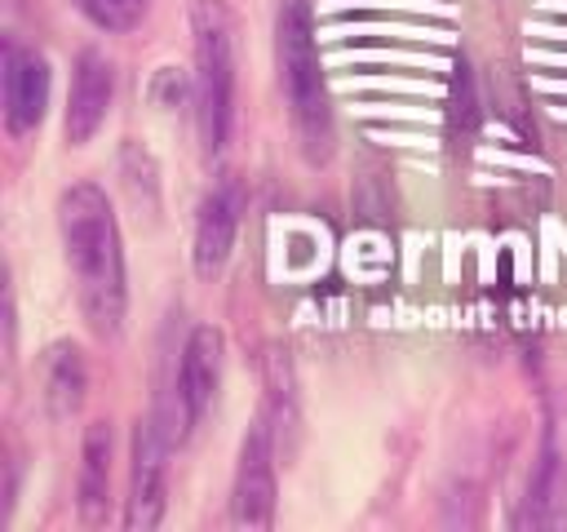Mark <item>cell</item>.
Here are the masks:
<instances>
[{
	"label": "cell",
	"instance_id": "cell-1",
	"mask_svg": "<svg viewBox=\"0 0 567 532\" xmlns=\"http://www.w3.org/2000/svg\"><path fill=\"white\" fill-rule=\"evenodd\" d=\"M58 235L84 324L97 337H120L128 315V270L120 222L106 191L93 182L66 186L58 195Z\"/></svg>",
	"mask_w": 567,
	"mask_h": 532
},
{
	"label": "cell",
	"instance_id": "cell-2",
	"mask_svg": "<svg viewBox=\"0 0 567 532\" xmlns=\"http://www.w3.org/2000/svg\"><path fill=\"white\" fill-rule=\"evenodd\" d=\"M275 62H279V89L288 102V120L297 133V146L310 164H323L332 155V98L315 44V13L310 0H279L275 13Z\"/></svg>",
	"mask_w": 567,
	"mask_h": 532
},
{
	"label": "cell",
	"instance_id": "cell-3",
	"mask_svg": "<svg viewBox=\"0 0 567 532\" xmlns=\"http://www.w3.org/2000/svg\"><path fill=\"white\" fill-rule=\"evenodd\" d=\"M195 124L204 155H221L235 129V13L226 0H190Z\"/></svg>",
	"mask_w": 567,
	"mask_h": 532
},
{
	"label": "cell",
	"instance_id": "cell-4",
	"mask_svg": "<svg viewBox=\"0 0 567 532\" xmlns=\"http://www.w3.org/2000/svg\"><path fill=\"white\" fill-rule=\"evenodd\" d=\"M173 443H182L177 421L164 417L159 408L137 421L133 448H128V497H124V528L128 532H151L164 519L168 505V457Z\"/></svg>",
	"mask_w": 567,
	"mask_h": 532
},
{
	"label": "cell",
	"instance_id": "cell-5",
	"mask_svg": "<svg viewBox=\"0 0 567 532\" xmlns=\"http://www.w3.org/2000/svg\"><path fill=\"white\" fill-rule=\"evenodd\" d=\"M275 457H279L275 426H270V417L261 412V417L248 426L244 443H239V466H235V483H230V523H235V528L261 532V528L275 523V497H279Z\"/></svg>",
	"mask_w": 567,
	"mask_h": 532
},
{
	"label": "cell",
	"instance_id": "cell-6",
	"mask_svg": "<svg viewBox=\"0 0 567 532\" xmlns=\"http://www.w3.org/2000/svg\"><path fill=\"white\" fill-rule=\"evenodd\" d=\"M221 364H226V337L213 324H195L182 341L177 355V381H173V412L182 426V439L204 421V412L217 399L221 386Z\"/></svg>",
	"mask_w": 567,
	"mask_h": 532
},
{
	"label": "cell",
	"instance_id": "cell-7",
	"mask_svg": "<svg viewBox=\"0 0 567 532\" xmlns=\"http://www.w3.org/2000/svg\"><path fill=\"white\" fill-rule=\"evenodd\" d=\"M49 89H53V75H49L44 53H35V49H27L18 40H4V58H0V106H4L9 137H27V133H35L44 124Z\"/></svg>",
	"mask_w": 567,
	"mask_h": 532
},
{
	"label": "cell",
	"instance_id": "cell-8",
	"mask_svg": "<svg viewBox=\"0 0 567 532\" xmlns=\"http://www.w3.org/2000/svg\"><path fill=\"white\" fill-rule=\"evenodd\" d=\"M239 213H244V191L235 177H217L199 208H195V239H190V262L199 279L221 275V266L230 262L235 235H239Z\"/></svg>",
	"mask_w": 567,
	"mask_h": 532
},
{
	"label": "cell",
	"instance_id": "cell-9",
	"mask_svg": "<svg viewBox=\"0 0 567 532\" xmlns=\"http://www.w3.org/2000/svg\"><path fill=\"white\" fill-rule=\"evenodd\" d=\"M115 102V66L102 49H80L75 71H71V93H66V120L62 133L71 146H84L97 137Z\"/></svg>",
	"mask_w": 567,
	"mask_h": 532
},
{
	"label": "cell",
	"instance_id": "cell-10",
	"mask_svg": "<svg viewBox=\"0 0 567 532\" xmlns=\"http://www.w3.org/2000/svg\"><path fill=\"white\" fill-rule=\"evenodd\" d=\"M567 514V448L558 439V426L549 421L540 434V452H536V470L527 479V497L523 510L514 514L518 528H554Z\"/></svg>",
	"mask_w": 567,
	"mask_h": 532
},
{
	"label": "cell",
	"instance_id": "cell-11",
	"mask_svg": "<svg viewBox=\"0 0 567 532\" xmlns=\"http://www.w3.org/2000/svg\"><path fill=\"white\" fill-rule=\"evenodd\" d=\"M111 457H115L111 421H89L80 443V474H75V510L80 523L89 528L106 523L111 514Z\"/></svg>",
	"mask_w": 567,
	"mask_h": 532
},
{
	"label": "cell",
	"instance_id": "cell-12",
	"mask_svg": "<svg viewBox=\"0 0 567 532\" xmlns=\"http://www.w3.org/2000/svg\"><path fill=\"white\" fill-rule=\"evenodd\" d=\"M84 390H89V368H84V355L75 341H53L44 355H40V399H44V412L53 421H71L84 403Z\"/></svg>",
	"mask_w": 567,
	"mask_h": 532
},
{
	"label": "cell",
	"instance_id": "cell-13",
	"mask_svg": "<svg viewBox=\"0 0 567 532\" xmlns=\"http://www.w3.org/2000/svg\"><path fill=\"white\" fill-rule=\"evenodd\" d=\"M80 18H89L97 31H111V35H124L133 27H142L151 0H66Z\"/></svg>",
	"mask_w": 567,
	"mask_h": 532
}]
</instances>
